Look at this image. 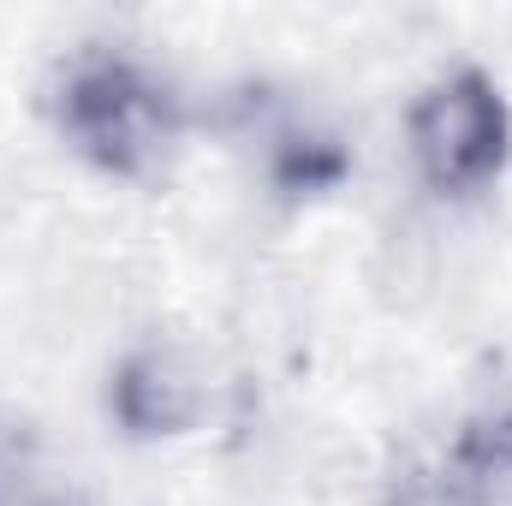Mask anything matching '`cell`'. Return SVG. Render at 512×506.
I'll list each match as a JSON object with an SVG mask.
<instances>
[{
	"label": "cell",
	"instance_id": "6",
	"mask_svg": "<svg viewBox=\"0 0 512 506\" xmlns=\"http://www.w3.org/2000/svg\"><path fill=\"white\" fill-rule=\"evenodd\" d=\"M42 477V447H36V429L12 411H0V506L18 501L30 483Z\"/></svg>",
	"mask_w": 512,
	"mask_h": 506
},
{
	"label": "cell",
	"instance_id": "7",
	"mask_svg": "<svg viewBox=\"0 0 512 506\" xmlns=\"http://www.w3.org/2000/svg\"><path fill=\"white\" fill-rule=\"evenodd\" d=\"M6 506H96V501H90L78 483H66V477H48V471H42L18 501H6Z\"/></svg>",
	"mask_w": 512,
	"mask_h": 506
},
{
	"label": "cell",
	"instance_id": "3",
	"mask_svg": "<svg viewBox=\"0 0 512 506\" xmlns=\"http://www.w3.org/2000/svg\"><path fill=\"white\" fill-rule=\"evenodd\" d=\"M352 167H358L352 137L334 126V120H322V114L286 108V114H274L268 126L256 131V173L292 209L334 197L352 179Z\"/></svg>",
	"mask_w": 512,
	"mask_h": 506
},
{
	"label": "cell",
	"instance_id": "1",
	"mask_svg": "<svg viewBox=\"0 0 512 506\" xmlns=\"http://www.w3.org/2000/svg\"><path fill=\"white\" fill-rule=\"evenodd\" d=\"M42 120L54 143L114 185L161 179L191 131L185 84L137 42L96 36L66 48L42 78Z\"/></svg>",
	"mask_w": 512,
	"mask_h": 506
},
{
	"label": "cell",
	"instance_id": "4",
	"mask_svg": "<svg viewBox=\"0 0 512 506\" xmlns=\"http://www.w3.org/2000/svg\"><path fill=\"white\" fill-rule=\"evenodd\" d=\"M435 506H512V399H489L453 423L429 465Z\"/></svg>",
	"mask_w": 512,
	"mask_h": 506
},
{
	"label": "cell",
	"instance_id": "2",
	"mask_svg": "<svg viewBox=\"0 0 512 506\" xmlns=\"http://www.w3.org/2000/svg\"><path fill=\"white\" fill-rule=\"evenodd\" d=\"M405 161L429 203L477 209L512 173V102L501 78L477 60L429 72L405 102Z\"/></svg>",
	"mask_w": 512,
	"mask_h": 506
},
{
	"label": "cell",
	"instance_id": "5",
	"mask_svg": "<svg viewBox=\"0 0 512 506\" xmlns=\"http://www.w3.org/2000/svg\"><path fill=\"white\" fill-rule=\"evenodd\" d=\"M108 417L137 441L185 435L203 417V381L191 376L167 346H137L108 376Z\"/></svg>",
	"mask_w": 512,
	"mask_h": 506
}]
</instances>
